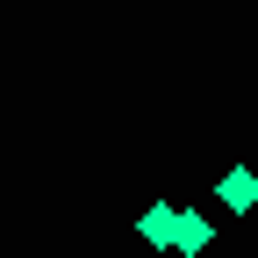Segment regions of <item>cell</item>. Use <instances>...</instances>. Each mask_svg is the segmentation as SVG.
<instances>
[{
    "mask_svg": "<svg viewBox=\"0 0 258 258\" xmlns=\"http://www.w3.org/2000/svg\"><path fill=\"white\" fill-rule=\"evenodd\" d=\"M137 230H144V244H158V251H165V244L179 237V208H172V201H151Z\"/></svg>",
    "mask_w": 258,
    "mask_h": 258,
    "instance_id": "obj_1",
    "label": "cell"
},
{
    "mask_svg": "<svg viewBox=\"0 0 258 258\" xmlns=\"http://www.w3.org/2000/svg\"><path fill=\"white\" fill-rule=\"evenodd\" d=\"M215 194H222V208H237V215H244V208H258V172H244V165H237V172H222Z\"/></svg>",
    "mask_w": 258,
    "mask_h": 258,
    "instance_id": "obj_2",
    "label": "cell"
},
{
    "mask_svg": "<svg viewBox=\"0 0 258 258\" xmlns=\"http://www.w3.org/2000/svg\"><path fill=\"white\" fill-rule=\"evenodd\" d=\"M172 251H186V258H194V251H208V215H194V208H186V215H179V237H172Z\"/></svg>",
    "mask_w": 258,
    "mask_h": 258,
    "instance_id": "obj_3",
    "label": "cell"
}]
</instances>
